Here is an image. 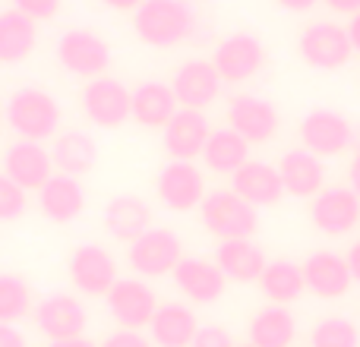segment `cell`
<instances>
[{
  "mask_svg": "<svg viewBox=\"0 0 360 347\" xmlns=\"http://www.w3.org/2000/svg\"><path fill=\"white\" fill-rule=\"evenodd\" d=\"M57 60L63 70L76 76H89L98 79L111 63V48L105 44V38H98L89 29H70L57 38Z\"/></svg>",
  "mask_w": 360,
  "mask_h": 347,
  "instance_id": "52a82bcc",
  "label": "cell"
},
{
  "mask_svg": "<svg viewBox=\"0 0 360 347\" xmlns=\"http://www.w3.org/2000/svg\"><path fill=\"white\" fill-rule=\"evenodd\" d=\"M348 35H351V44H354V54H360V13H357V16H351Z\"/></svg>",
  "mask_w": 360,
  "mask_h": 347,
  "instance_id": "bcb514c9",
  "label": "cell"
},
{
  "mask_svg": "<svg viewBox=\"0 0 360 347\" xmlns=\"http://www.w3.org/2000/svg\"><path fill=\"white\" fill-rule=\"evenodd\" d=\"M101 347H152V341L133 329H120V332H114V335H108L105 341H101Z\"/></svg>",
  "mask_w": 360,
  "mask_h": 347,
  "instance_id": "74e56055",
  "label": "cell"
},
{
  "mask_svg": "<svg viewBox=\"0 0 360 347\" xmlns=\"http://www.w3.org/2000/svg\"><path fill=\"white\" fill-rule=\"evenodd\" d=\"M212 130L209 120H205L202 111H193V107H180V111L171 117V124L165 126V149L174 162H193L196 155L205 152V143H209Z\"/></svg>",
  "mask_w": 360,
  "mask_h": 347,
  "instance_id": "ac0fdd59",
  "label": "cell"
},
{
  "mask_svg": "<svg viewBox=\"0 0 360 347\" xmlns=\"http://www.w3.org/2000/svg\"><path fill=\"white\" fill-rule=\"evenodd\" d=\"M234 192L243 196L250 205H275L285 196V183H281L278 164H266V162H247L240 171L234 174Z\"/></svg>",
  "mask_w": 360,
  "mask_h": 347,
  "instance_id": "d4e9b609",
  "label": "cell"
},
{
  "mask_svg": "<svg viewBox=\"0 0 360 347\" xmlns=\"http://www.w3.org/2000/svg\"><path fill=\"white\" fill-rule=\"evenodd\" d=\"M155 190H158V199H162L171 211H190V209H196V205H202V199L209 196V192H205V180H202V174L196 171V164L174 162V158L158 171Z\"/></svg>",
  "mask_w": 360,
  "mask_h": 347,
  "instance_id": "4fadbf2b",
  "label": "cell"
},
{
  "mask_svg": "<svg viewBox=\"0 0 360 347\" xmlns=\"http://www.w3.org/2000/svg\"><path fill=\"white\" fill-rule=\"evenodd\" d=\"M234 347H256V344H234Z\"/></svg>",
  "mask_w": 360,
  "mask_h": 347,
  "instance_id": "7dc6e473",
  "label": "cell"
},
{
  "mask_svg": "<svg viewBox=\"0 0 360 347\" xmlns=\"http://www.w3.org/2000/svg\"><path fill=\"white\" fill-rule=\"evenodd\" d=\"M300 143L319 158L342 155L354 143V126H351V120L345 114L332 111V107H313L300 120Z\"/></svg>",
  "mask_w": 360,
  "mask_h": 347,
  "instance_id": "5b68a950",
  "label": "cell"
},
{
  "mask_svg": "<svg viewBox=\"0 0 360 347\" xmlns=\"http://www.w3.org/2000/svg\"><path fill=\"white\" fill-rule=\"evenodd\" d=\"M130 266L136 268L146 278H158V275H168L180 266V237L168 228H149L139 240L130 243V253H127Z\"/></svg>",
  "mask_w": 360,
  "mask_h": 347,
  "instance_id": "ba28073f",
  "label": "cell"
},
{
  "mask_svg": "<svg viewBox=\"0 0 360 347\" xmlns=\"http://www.w3.org/2000/svg\"><path fill=\"white\" fill-rule=\"evenodd\" d=\"M278 174H281V183H285L288 196H297V199H316L323 192L326 183V168H323V158L313 155L310 149H291L281 155L278 162Z\"/></svg>",
  "mask_w": 360,
  "mask_h": 347,
  "instance_id": "ffe728a7",
  "label": "cell"
},
{
  "mask_svg": "<svg viewBox=\"0 0 360 347\" xmlns=\"http://www.w3.org/2000/svg\"><path fill=\"white\" fill-rule=\"evenodd\" d=\"M82 111L95 126L114 130V126L133 117V92L120 79L98 76L82 89Z\"/></svg>",
  "mask_w": 360,
  "mask_h": 347,
  "instance_id": "8992f818",
  "label": "cell"
},
{
  "mask_svg": "<svg viewBox=\"0 0 360 347\" xmlns=\"http://www.w3.org/2000/svg\"><path fill=\"white\" fill-rule=\"evenodd\" d=\"M221 82L224 79L218 76V70H215V63L212 60H190V63H184V67L177 70L171 89H174L180 107L202 111V107H209L212 101L218 98Z\"/></svg>",
  "mask_w": 360,
  "mask_h": 347,
  "instance_id": "d6986e66",
  "label": "cell"
},
{
  "mask_svg": "<svg viewBox=\"0 0 360 347\" xmlns=\"http://www.w3.org/2000/svg\"><path fill=\"white\" fill-rule=\"evenodd\" d=\"M108 310L111 316L120 322V329H146L155 319L158 303H155V291L139 278H120L117 284L108 291Z\"/></svg>",
  "mask_w": 360,
  "mask_h": 347,
  "instance_id": "8fae6325",
  "label": "cell"
},
{
  "mask_svg": "<svg viewBox=\"0 0 360 347\" xmlns=\"http://www.w3.org/2000/svg\"><path fill=\"white\" fill-rule=\"evenodd\" d=\"M51 158H54V168L60 174H70V177H79V174L92 171L95 162H98V145L89 133L82 130H70L60 133L51 149Z\"/></svg>",
  "mask_w": 360,
  "mask_h": 347,
  "instance_id": "f546056e",
  "label": "cell"
},
{
  "mask_svg": "<svg viewBox=\"0 0 360 347\" xmlns=\"http://www.w3.org/2000/svg\"><path fill=\"white\" fill-rule=\"evenodd\" d=\"M48 347H95V341H89V338H60V341H51Z\"/></svg>",
  "mask_w": 360,
  "mask_h": 347,
  "instance_id": "f6af8a7d",
  "label": "cell"
},
{
  "mask_svg": "<svg viewBox=\"0 0 360 347\" xmlns=\"http://www.w3.org/2000/svg\"><path fill=\"white\" fill-rule=\"evenodd\" d=\"M297 51L313 70H342L354 54L348 25L338 22H310L300 32Z\"/></svg>",
  "mask_w": 360,
  "mask_h": 347,
  "instance_id": "277c9868",
  "label": "cell"
},
{
  "mask_svg": "<svg viewBox=\"0 0 360 347\" xmlns=\"http://www.w3.org/2000/svg\"><path fill=\"white\" fill-rule=\"evenodd\" d=\"M202 162L209 171L231 174V177H234V174L250 162V143L237 130H231V126L212 130L209 143H205V152H202Z\"/></svg>",
  "mask_w": 360,
  "mask_h": 347,
  "instance_id": "83f0119b",
  "label": "cell"
},
{
  "mask_svg": "<svg viewBox=\"0 0 360 347\" xmlns=\"http://www.w3.org/2000/svg\"><path fill=\"white\" fill-rule=\"evenodd\" d=\"M101 4L111 6V10H133V13H136L146 0H101Z\"/></svg>",
  "mask_w": 360,
  "mask_h": 347,
  "instance_id": "ee69618b",
  "label": "cell"
},
{
  "mask_svg": "<svg viewBox=\"0 0 360 347\" xmlns=\"http://www.w3.org/2000/svg\"><path fill=\"white\" fill-rule=\"evenodd\" d=\"M193 29L196 16L184 0H146L133 13V32L152 48H174L193 35Z\"/></svg>",
  "mask_w": 360,
  "mask_h": 347,
  "instance_id": "6da1fadb",
  "label": "cell"
},
{
  "mask_svg": "<svg viewBox=\"0 0 360 347\" xmlns=\"http://www.w3.org/2000/svg\"><path fill=\"white\" fill-rule=\"evenodd\" d=\"M228 124L237 130L250 145L253 143H269L278 133V111L272 101L259 98V95H237L228 105Z\"/></svg>",
  "mask_w": 360,
  "mask_h": 347,
  "instance_id": "5bb4252c",
  "label": "cell"
},
{
  "mask_svg": "<svg viewBox=\"0 0 360 347\" xmlns=\"http://www.w3.org/2000/svg\"><path fill=\"white\" fill-rule=\"evenodd\" d=\"M275 4H278L281 10H288V13H307V10L316 6V0H275Z\"/></svg>",
  "mask_w": 360,
  "mask_h": 347,
  "instance_id": "60d3db41",
  "label": "cell"
},
{
  "mask_svg": "<svg viewBox=\"0 0 360 347\" xmlns=\"http://www.w3.org/2000/svg\"><path fill=\"white\" fill-rule=\"evenodd\" d=\"M199 215L209 234H215L218 240H250L259 228V215L256 205H250L243 196H237L234 190H215L202 199Z\"/></svg>",
  "mask_w": 360,
  "mask_h": 347,
  "instance_id": "3957f363",
  "label": "cell"
},
{
  "mask_svg": "<svg viewBox=\"0 0 360 347\" xmlns=\"http://www.w3.org/2000/svg\"><path fill=\"white\" fill-rule=\"evenodd\" d=\"M348 180H351V190L360 196V149L354 152V158H351V164H348Z\"/></svg>",
  "mask_w": 360,
  "mask_h": 347,
  "instance_id": "b9f144b4",
  "label": "cell"
},
{
  "mask_svg": "<svg viewBox=\"0 0 360 347\" xmlns=\"http://www.w3.org/2000/svg\"><path fill=\"white\" fill-rule=\"evenodd\" d=\"M297 338V319L288 306H266L250 322V344L256 347H291Z\"/></svg>",
  "mask_w": 360,
  "mask_h": 347,
  "instance_id": "f1b7e54d",
  "label": "cell"
},
{
  "mask_svg": "<svg viewBox=\"0 0 360 347\" xmlns=\"http://www.w3.org/2000/svg\"><path fill=\"white\" fill-rule=\"evenodd\" d=\"M190 347H234V341H231V332L221 325H199Z\"/></svg>",
  "mask_w": 360,
  "mask_h": 347,
  "instance_id": "8d00e7d4",
  "label": "cell"
},
{
  "mask_svg": "<svg viewBox=\"0 0 360 347\" xmlns=\"http://www.w3.org/2000/svg\"><path fill=\"white\" fill-rule=\"evenodd\" d=\"M212 63H215L218 76H221L224 82H247V79H253L262 70V63H266V48H262V41L256 35H250V32H234V35H228L215 48Z\"/></svg>",
  "mask_w": 360,
  "mask_h": 347,
  "instance_id": "9c48e42d",
  "label": "cell"
},
{
  "mask_svg": "<svg viewBox=\"0 0 360 347\" xmlns=\"http://www.w3.org/2000/svg\"><path fill=\"white\" fill-rule=\"evenodd\" d=\"M310 218L316 230L329 237H342L360 224V196L351 186H329L310 205Z\"/></svg>",
  "mask_w": 360,
  "mask_h": 347,
  "instance_id": "7c38bea8",
  "label": "cell"
},
{
  "mask_svg": "<svg viewBox=\"0 0 360 347\" xmlns=\"http://www.w3.org/2000/svg\"><path fill=\"white\" fill-rule=\"evenodd\" d=\"M196 332H199L196 316H193V310L184 303L158 306L155 319L149 322L152 344H158V347H190Z\"/></svg>",
  "mask_w": 360,
  "mask_h": 347,
  "instance_id": "4316f807",
  "label": "cell"
},
{
  "mask_svg": "<svg viewBox=\"0 0 360 347\" xmlns=\"http://www.w3.org/2000/svg\"><path fill=\"white\" fill-rule=\"evenodd\" d=\"M259 284H262V294H266L272 303L288 306L297 297H304V291H307L304 266H297V262H291V259H275L266 266Z\"/></svg>",
  "mask_w": 360,
  "mask_h": 347,
  "instance_id": "1f68e13d",
  "label": "cell"
},
{
  "mask_svg": "<svg viewBox=\"0 0 360 347\" xmlns=\"http://www.w3.org/2000/svg\"><path fill=\"white\" fill-rule=\"evenodd\" d=\"M215 266L224 272L228 281H259L266 272L269 259L262 253V247H256L253 240H221L215 249Z\"/></svg>",
  "mask_w": 360,
  "mask_h": 347,
  "instance_id": "cb8c5ba5",
  "label": "cell"
},
{
  "mask_svg": "<svg viewBox=\"0 0 360 347\" xmlns=\"http://www.w3.org/2000/svg\"><path fill=\"white\" fill-rule=\"evenodd\" d=\"M180 101L174 95V89L165 86V82H143V86L133 89V120L143 126H168L171 117L180 111Z\"/></svg>",
  "mask_w": 360,
  "mask_h": 347,
  "instance_id": "484cf974",
  "label": "cell"
},
{
  "mask_svg": "<svg viewBox=\"0 0 360 347\" xmlns=\"http://www.w3.org/2000/svg\"><path fill=\"white\" fill-rule=\"evenodd\" d=\"M35 322L41 329V335H48L51 341L60 338H79L86 332V306L70 294H51L35 306Z\"/></svg>",
  "mask_w": 360,
  "mask_h": 347,
  "instance_id": "2e32d148",
  "label": "cell"
},
{
  "mask_svg": "<svg viewBox=\"0 0 360 347\" xmlns=\"http://www.w3.org/2000/svg\"><path fill=\"white\" fill-rule=\"evenodd\" d=\"M304 278H307V291L316 294L323 300H338L351 291L354 275L348 268V259L332 249H319L310 259L304 262Z\"/></svg>",
  "mask_w": 360,
  "mask_h": 347,
  "instance_id": "e0dca14e",
  "label": "cell"
},
{
  "mask_svg": "<svg viewBox=\"0 0 360 347\" xmlns=\"http://www.w3.org/2000/svg\"><path fill=\"white\" fill-rule=\"evenodd\" d=\"M224 281L228 278L215 266V259H180V266L174 268V284L193 303H215L224 294Z\"/></svg>",
  "mask_w": 360,
  "mask_h": 347,
  "instance_id": "7402d4cb",
  "label": "cell"
},
{
  "mask_svg": "<svg viewBox=\"0 0 360 347\" xmlns=\"http://www.w3.org/2000/svg\"><path fill=\"white\" fill-rule=\"evenodd\" d=\"M0 117H4V114H0Z\"/></svg>",
  "mask_w": 360,
  "mask_h": 347,
  "instance_id": "c3c4849f",
  "label": "cell"
},
{
  "mask_svg": "<svg viewBox=\"0 0 360 347\" xmlns=\"http://www.w3.org/2000/svg\"><path fill=\"white\" fill-rule=\"evenodd\" d=\"M6 124L13 126L19 139H29V143H44L57 133L60 124V105L54 101V95H48L44 89L25 86L16 89L6 101Z\"/></svg>",
  "mask_w": 360,
  "mask_h": 347,
  "instance_id": "7a4b0ae2",
  "label": "cell"
},
{
  "mask_svg": "<svg viewBox=\"0 0 360 347\" xmlns=\"http://www.w3.org/2000/svg\"><path fill=\"white\" fill-rule=\"evenodd\" d=\"M32 310L29 281L13 272H0V322H16Z\"/></svg>",
  "mask_w": 360,
  "mask_h": 347,
  "instance_id": "d6a6232c",
  "label": "cell"
},
{
  "mask_svg": "<svg viewBox=\"0 0 360 347\" xmlns=\"http://www.w3.org/2000/svg\"><path fill=\"white\" fill-rule=\"evenodd\" d=\"M310 347H360V332L345 316L319 319L310 332Z\"/></svg>",
  "mask_w": 360,
  "mask_h": 347,
  "instance_id": "836d02e7",
  "label": "cell"
},
{
  "mask_svg": "<svg viewBox=\"0 0 360 347\" xmlns=\"http://www.w3.org/2000/svg\"><path fill=\"white\" fill-rule=\"evenodd\" d=\"M38 41L35 19H29L19 10L0 13V63H19L32 54Z\"/></svg>",
  "mask_w": 360,
  "mask_h": 347,
  "instance_id": "4dcf8cb0",
  "label": "cell"
},
{
  "mask_svg": "<svg viewBox=\"0 0 360 347\" xmlns=\"http://www.w3.org/2000/svg\"><path fill=\"white\" fill-rule=\"evenodd\" d=\"M25 211V190L10 180L6 174H0V221H16Z\"/></svg>",
  "mask_w": 360,
  "mask_h": 347,
  "instance_id": "e575fe53",
  "label": "cell"
},
{
  "mask_svg": "<svg viewBox=\"0 0 360 347\" xmlns=\"http://www.w3.org/2000/svg\"><path fill=\"white\" fill-rule=\"evenodd\" d=\"M326 6L342 13V16H357L360 13V0H326Z\"/></svg>",
  "mask_w": 360,
  "mask_h": 347,
  "instance_id": "ab89813d",
  "label": "cell"
},
{
  "mask_svg": "<svg viewBox=\"0 0 360 347\" xmlns=\"http://www.w3.org/2000/svg\"><path fill=\"white\" fill-rule=\"evenodd\" d=\"M67 266H70V278H73L76 291L92 294V297H98V294L108 297V291L120 281L114 256L108 253L105 247H98V243H82V247H76L73 253H70Z\"/></svg>",
  "mask_w": 360,
  "mask_h": 347,
  "instance_id": "30bf717a",
  "label": "cell"
},
{
  "mask_svg": "<svg viewBox=\"0 0 360 347\" xmlns=\"http://www.w3.org/2000/svg\"><path fill=\"white\" fill-rule=\"evenodd\" d=\"M4 174L10 180H16L25 192L41 190L54 177V158H51V152H44L41 143L19 139L4 152Z\"/></svg>",
  "mask_w": 360,
  "mask_h": 347,
  "instance_id": "9a60e30c",
  "label": "cell"
},
{
  "mask_svg": "<svg viewBox=\"0 0 360 347\" xmlns=\"http://www.w3.org/2000/svg\"><path fill=\"white\" fill-rule=\"evenodd\" d=\"M345 259H348V268H351V275H354V281L360 284V240H357L354 247L348 249V256H345Z\"/></svg>",
  "mask_w": 360,
  "mask_h": 347,
  "instance_id": "7bdbcfd3",
  "label": "cell"
},
{
  "mask_svg": "<svg viewBox=\"0 0 360 347\" xmlns=\"http://www.w3.org/2000/svg\"><path fill=\"white\" fill-rule=\"evenodd\" d=\"M105 228L114 240L133 243L152 228V209L146 199L139 196H114L105 205Z\"/></svg>",
  "mask_w": 360,
  "mask_h": 347,
  "instance_id": "603a6c76",
  "label": "cell"
},
{
  "mask_svg": "<svg viewBox=\"0 0 360 347\" xmlns=\"http://www.w3.org/2000/svg\"><path fill=\"white\" fill-rule=\"evenodd\" d=\"M0 347H25L22 332L13 322H0Z\"/></svg>",
  "mask_w": 360,
  "mask_h": 347,
  "instance_id": "f35d334b",
  "label": "cell"
},
{
  "mask_svg": "<svg viewBox=\"0 0 360 347\" xmlns=\"http://www.w3.org/2000/svg\"><path fill=\"white\" fill-rule=\"evenodd\" d=\"M13 10L25 13L29 19H54L60 10V0H13Z\"/></svg>",
  "mask_w": 360,
  "mask_h": 347,
  "instance_id": "d590c367",
  "label": "cell"
},
{
  "mask_svg": "<svg viewBox=\"0 0 360 347\" xmlns=\"http://www.w3.org/2000/svg\"><path fill=\"white\" fill-rule=\"evenodd\" d=\"M38 205H41L44 218H51L54 224H70L86 209V192H82V183L76 177H70V174H54V177L38 190Z\"/></svg>",
  "mask_w": 360,
  "mask_h": 347,
  "instance_id": "44dd1931",
  "label": "cell"
}]
</instances>
